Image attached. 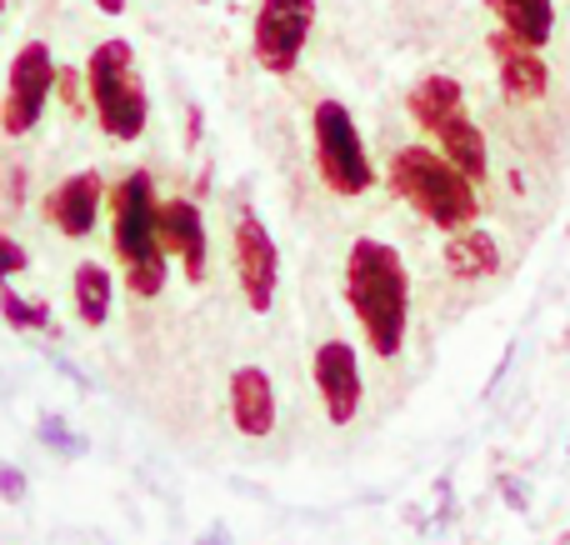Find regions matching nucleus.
<instances>
[{
	"instance_id": "nucleus-1",
	"label": "nucleus",
	"mask_w": 570,
	"mask_h": 545,
	"mask_svg": "<svg viewBox=\"0 0 570 545\" xmlns=\"http://www.w3.org/2000/svg\"><path fill=\"white\" fill-rule=\"evenodd\" d=\"M345 296L355 320L365 326V346L381 360H395L405 346V320H411V276L395 246L361 236L345 260Z\"/></svg>"
},
{
	"instance_id": "nucleus-2",
	"label": "nucleus",
	"mask_w": 570,
	"mask_h": 545,
	"mask_svg": "<svg viewBox=\"0 0 570 545\" xmlns=\"http://www.w3.org/2000/svg\"><path fill=\"white\" fill-rule=\"evenodd\" d=\"M391 186L421 210L431 226L441 230H465L481 216V200H475V180L465 170H455L441 150L431 146H405L391 160Z\"/></svg>"
},
{
	"instance_id": "nucleus-3",
	"label": "nucleus",
	"mask_w": 570,
	"mask_h": 545,
	"mask_svg": "<svg viewBox=\"0 0 570 545\" xmlns=\"http://www.w3.org/2000/svg\"><path fill=\"white\" fill-rule=\"evenodd\" d=\"M156 186L146 170H126L110 190V216H116V250L126 260V280L136 296L166 290V250L156 240Z\"/></svg>"
},
{
	"instance_id": "nucleus-4",
	"label": "nucleus",
	"mask_w": 570,
	"mask_h": 545,
	"mask_svg": "<svg viewBox=\"0 0 570 545\" xmlns=\"http://www.w3.org/2000/svg\"><path fill=\"white\" fill-rule=\"evenodd\" d=\"M86 86H90V110H96L100 130L110 140H140L150 126V100L146 80L136 70V50L130 40H100L86 60Z\"/></svg>"
},
{
	"instance_id": "nucleus-5",
	"label": "nucleus",
	"mask_w": 570,
	"mask_h": 545,
	"mask_svg": "<svg viewBox=\"0 0 570 545\" xmlns=\"http://www.w3.org/2000/svg\"><path fill=\"white\" fill-rule=\"evenodd\" d=\"M311 136H315V170L335 196H365L375 186L371 156H365V140L355 116L341 100H321L311 116Z\"/></svg>"
},
{
	"instance_id": "nucleus-6",
	"label": "nucleus",
	"mask_w": 570,
	"mask_h": 545,
	"mask_svg": "<svg viewBox=\"0 0 570 545\" xmlns=\"http://www.w3.org/2000/svg\"><path fill=\"white\" fill-rule=\"evenodd\" d=\"M50 90H56V56H50L46 40H26V46L16 50V60H10V76H6L0 130H6V136H30L50 106Z\"/></svg>"
},
{
	"instance_id": "nucleus-7",
	"label": "nucleus",
	"mask_w": 570,
	"mask_h": 545,
	"mask_svg": "<svg viewBox=\"0 0 570 545\" xmlns=\"http://www.w3.org/2000/svg\"><path fill=\"white\" fill-rule=\"evenodd\" d=\"M311 30H315V0H261L256 30H250V56L271 76H291L301 66Z\"/></svg>"
},
{
	"instance_id": "nucleus-8",
	"label": "nucleus",
	"mask_w": 570,
	"mask_h": 545,
	"mask_svg": "<svg viewBox=\"0 0 570 545\" xmlns=\"http://www.w3.org/2000/svg\"><path fill=\"white\" fill-rule=\"evenodd\" d=\"M236 280H240V296L256 316H266L276 306V286H281V256H276V240H271L266 220L256 210H240L236 216Z\"/></svg>"
},
{
	"instance_id": "nucleus-9",
	"label": "nucleus",
	"mask_w": 570,
	"mask_h": 545,
	"mask_svg": "<svg viewBox=\"0 0 570 545\" xmlns=\"http://www.w3.org/2000/svg\"><path fill=\"white\" fill-rule=\"evenodd\" d=\"M315 390L325 400L331 426H351L361 410V356L351 340H325L315 350Z\"/></svg>"
},
{
	"instance_id": "nucleus-10",
	"label": "nucleus",
	"mask_w": 570,
	"mask_h": 545,
	"mask_svg": "<svg viewBox=\"0 0 570 545\" xmlns=\"http://www.w3.org/2000/svg\"><path fill=\"white\" fill-rule=\"evenodd\" d=\"M156 240L166 256L186 260L190 280H206L210 246H206V216L196 210V200L176 196V200H166V206H156Z\"/></svg>"
},
{
	"instance_id": "nucleus-11",
	"label": "nucleus",
	"mask_w": 570,
	"mask_h": 545,
	"mask_svg": "<svg viewBox=\"0 0 570 545\" xmlns=\"http://www.w3.org/2000/svg\"><path fill=\"white\" fill-rule=\"evenodd\" d=\"M100 196H106V186H100L96 170H76V176L60 180V186L50 190V200H46V210H50V220L60 226V236H70V240L90 236L96 220H100Z\"/></svg>"
},
{
	"instance_id": "nucleus-12",
	"label": "nucleus",
	"mask_w": 570,
	"mask_h": 545,
	"mask_svg": "<svg viewBox=\"0 0 570 545\" xmlns=\"http://www.w3.org/2000/svg\"><path fill=\"white\" fill-rule=\"evenodd\" d=\"M230 420L250 440L276 430V386H271V376L261 366H240L230 376Z\"/></svg>"
},
{
	"instance_id": "nucleus-13",
	"label": "nucleus",
	"mask_w": 570,
	"mask_h": 545,
	"mask_svg": "<svg viewBox=\"0 0 570 545\" xmlns=\"http://www.w3.org/2000/svg\"><path fill=\"white\" fill-rule=\"evenodd\" d=\"M491 50H495V60H501L505 96H511V100H541L546 96V86H551V70H546V60L535 56V46L515 40L511 30H495Z\"/></svg>"
},
{
	"instance_id": "nucleus-14",
	"label": "nucleus",
	"mask_w": 570,
	"mask_h": 545,
	"mask_svg": "<svg viewBox=\"0 0 570 545\" xmlns=\"http://www.w3.org/2000/svg\"><path fill=\"white\" fill-rule=\"evenodd\" d=\"M431 136L441 140V156L451 160L455 170H465L471 180H485V176H491V150H485V136H481V126H475L465 110L445 116L441 126L431 130Z\"/></svg>"
},
{
	"instance_id": "nucleus-15",
	"label": "nucleus",
	"mask_w": 570,
	"mask_h": 545,
	"mask_svg": "<svg viewBox=\"0 0 570 545\" xmlns=\"http://www.w3.org/2000/svg\"><path fill=\"white\" fill-rule=\"evenodd\" d=\"M491 16L501 20V30H511L525 46H551L556 36V0H485Z\"/></svg>"
},
{
	"instance_id": "nucleus-16",
	"label": "nucleus",
	"mask_w": 570,
	"mask_h": 545,
	"mask_svg": "<svg viewBox=\"0 0 570 545\" xmlns=\"http://www.w3.org/2000/svg\"><path fill=\"white\" fill-rule=\"evenodd\" d=\"M495 266H501V256H495V240L485 236V230H475V226L455 230L451 246H445V270H451L455 280L495 276Z\"/></svg>"
},
{
	"instance_id": "nucleus-17",
	"label": "nucleus",
	"mask_w": 570,
	"mask_h": 545,
	"mask_svg": "<svg viewBox=\"0 0 570 545\" xmlns=\"http://www.w3.org/2000/svg\"><path fill=\"white\" fill-rule=\"evenodd\" d=\"M405 106H411V116L421 120L425 130H435L445 116H455V110H465V96H461V80L451 76H425L421 86L405 96Z\"/></svg>"
},
{
	"instance_id": "nucleus-18",
	"label": "nucleus",
	"mask_w": 570,
	"mask_h": 545,
	"mask_svg": "<svg viewBox=\"0 0 570 545\" xmlns=\"http://www.w3.org/2000/svg\"><path fill=\"white\" fill-rule=\"evenodd\" d=\"M70 290H76V316L86 320V326H106V320H110V296H116L110 270L96 266V260H80Z\"/></svg>"
},
{
	"instance_id": "nucleus-19",
	"label": "nucleus",
	"mask_w": 570,
	"mask_h": 545,
	"mask_svg": "<svg viewBox=\"0 0 570 545\" xmlns=\"http://www.w3.org/2000/svg\"><path fill=\"white\" fill-rule=\"evenodd\" d=\"M0 316L10 320V326H20V330H50L56 336V320H50V310L46 306H30V300H20L16 290L0 280Z\"/></svg>"
},
{
	"instance_id": "nucleus-20",
	"label": "nucleus",
	"mask_w": 570,
	"mask_h": 545,
	"mask_svg": "<svg viewBox=\"0 0 570 545\" xmlns=\"http://www.w3.org/2000/svg\"><path fill=\"white\" fill-rule=\"evenodd\" d=\"M36 436H40V446H50L56 456H86V436H76V430L66 426V416H40V426H36Z\"/></svg>"
},
{
	"instance_id": "nucleus-21",
	"label": "nucleus",
	"mask_w": 570,
	"mask_h": 545,
	"mask_svg": "<svg viewBox=\"0 0 570 545\" xmlns=\"http://www.w3.org/2000/svg\"><path fill=\"white\" fill-rule=\"evenodd\" d=\"M26 490H30L26 470L10 466V460H0V501H6V506H20V501H26Z\"/></svg>"
},
{
	"instance_id": "nucleus-22",
	"label": "nucleus",
	"mask_w": 570,
	"mask_h": 545,
	"mask_svg": "<svg viewBox=\"0 0 570 545\" xmlns=\"http://www.w3.org/2000/svg\"><path fill=\"white\" fill-rule=\"evenodd\" d=\"M26 266H30L26 246H20V240H10V236H0V280L20 276V270H26Z\"/></svg>"
},
{
	"instance_id": "nucleus-23",
	"label": "nucleus",
	"mask_w": 570,
	"mask_h": 545,
	"mask_svg": "<svg viewBox=\"0 0 570 545\" xmlns=\"http://www.w3.org/2000/svg\"><path fill=\"white\" fill-rule=\"evenodd\" d=\"M501 496H505V506H511V511H525V506H531V486H521L515 476H501Z\"/></svg>"
},
{
	"instance_id": "nucleus-24",
	"label": "nucleus",
	"mask_w": 570,
	"mask_h": 545,
	"mask_svg": "<svg viewBox=\"0 0 570 545\" xmlns=\"http://www.w3.org/2000/svg\"><path fill=\"white\" fill-rule=\"evenodd\" d=\"M200 545H230V531L226 526H210V536H200Z\"/></svg>"
},
{
	"instance_id": "nucleus-25",
	"label": "nucleus",
	"mask_w": 570,
	"mask_h": 545,
	"mask_svg": "<svg viewBox=\"0 0 570 545\" xmlns=\"http://www.w3.org/2000/svg\"><path fill=\"white\" fill-rule=\"evenodd\" d=\"M100 6V16H120V10H126V0H96Z\"/></svg>"
},
{
	"instance_id": "nucleus-26",
	"label": "nucleus",
	"mask_w": 570,
	"mask_h": 545,
	"mask_svg": "<svg viewBox=\"0 0 570 545\" xmlns=\"http://www.w3.org/2000/svg\"><path fill=\"white\" fill-rule=\"evenodd\" d=\"M0 16H6V0H0Z\"/></svg>"
},
{
	"instance_id": "nucleus-27",
	"label": "nucleus",
	"mask_w": 570,
	"mask_h": 545,
	"mask_svg": "<svg viewBox=\"0 0 570 545\" xmlns=\"http://www.w3.org/2000/svg\"><path fill=\"white\" fill-rule=\"evenodd\" d=\"M200 6H206V0H200Z\"/></svg>"
}]
</instances>
